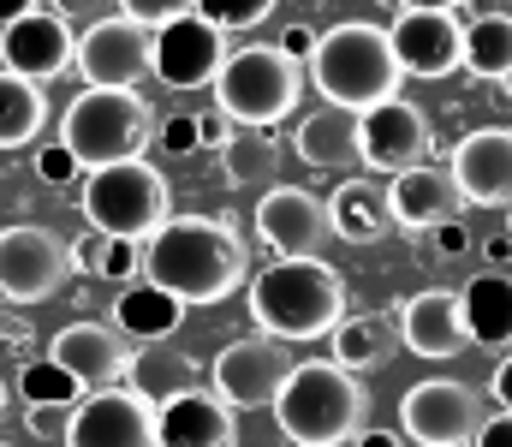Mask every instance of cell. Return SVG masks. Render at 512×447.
I'll return each instance as SVG.
<instances>
[{"label":"cell","instance_id":"9a60e30c","mask_svg":"<svg viewBox=\"0 0 512 447\" xmlns=\"http://www.w3.org/2000/svg\"><path fill=\"white\" fill-rule=\"evenodd\" d=\"M256 239L274 257H316L334 227H328V203L304 185H268L256 203Z\"/></svg>","mask_w":512,"mask_h":447},{"label":"cell","instance_id":"74e56055","mask_svg":"<svg viewBox=\"0 0 512 447\" xmlns=\"http://www.w3.org/2000/svg\"><path fill=\"white\" fill-rule=\"evenodd\" d=\"M72 412H78V406H30V430H36V436H66Z\"/></svg>","mask_w":512,"mask_h":447},{"label":"cell","instance_id":"cb8c5ba5","mask_svg":"<svg viewBox=\"0 0 512 447\" xmlns=\"http://www.w3.org/2000/svg\"><path fill=\"white\" fill-rule=\"evenodd\" d=\"M292 149H298L304 167H328V173L364 161V155H358V114H352V108H334V102L316 108V114H304V120L292 126Z\"/></svg>","mask_w":512,"mask_h":447},{"label":"cell","instance_id":"9c48e42d","mask_svg":"<svg viewBox=\"0 0 512 447\" xmlns=\"http://www.w3.org/2000/svg\"><path fill=\"white\" fill-rule=\"evenodd\" d=\"M483 418L489 400L471 382H447V376H429L399 400V436H411L417 447H471Z\"/></svg>","mask_w":512,"mask_h":447},{"label":"cell","instance_id":"d4e9b609","mask_svg":"<svg viewBox=\"0 0 512 447\" xmlns=\"http://www.w3.org/2000/svg\"><path fill=\"white\" fill-rule=\"evenodd\" d=\"M459 310L471 328V346H512V275L483 269L477 281L459 287Z\"/></svg>","mask_w":512,"mask_h":447},{"label":"cell","instance_id":"5b68a950","mask_svg":"<svg viewBox=\"0 0 512 447\" xmlns=\"http://www.w3.org/2000/svg\"><path fill=\"white\" fill-rule=\"evenodd\" d=\"M215 108L233 120V126H280L292 120L298 96H304V60H292L280 42H251V48H233L227 66L215 72Z\"/></svg>","mask_w":512,"mask_h":447},{"label":"cell","instance_id":"e575fe53","mask_svg":"<svg viewBox=\"0 0 512 447\" xmlns=\"http://www.w3.org/2000/svg\"><path fill=\"white\" fill-rule=\"evenodd\" d=\"M78 173H84V161H78L72 149L60 144V138H54V144H42V149H36V179H42V185H72Z\"/></svg>","mask_w":512,"mask_h":447},{"label":"cell","instance_id":"d590c367","mask_svg":"<svg viewBox=\"0 0 512 447\" xmlns=\"http://www.w3.org/2000/svg\"><path fill=\"white\" fill-rule=\"evenodd\" d=\"M120 12L137 18V24H149V30H161V24H173V18L197 12V0H120Z\"/></svg>","mask_w":512,"mask_h":447},{"label":"cell","instance_id":"ab89813d","mask_svg":"<svg viewBox=\"0 0 512 447\" xmlns=\"http://www.w3.org/2000/svg\"><path fill=\"white\" fill-rule=\"evenodd\" d=\"M429 233H435V251H447V257H465V251H471L465 221H441V227H429Z\"/></svg>","mask_w":512,"mask_h":447},{"label":"cell","instance_id":"c3c4849f","mask_svg":"<svg viewBox=\"0 0 512 447\" xmlns=\"http://www.w3.org/2000/svg\"><path fill=\"white\" fill-rule=\"evenodd\" d=\"M24 12H36V0H0V24H12V18H24Z\"/></svg>","mask_w":512,"mask_h":447},{"label":"cell","instance_id":"52a82bcc","mask_svg":"<svg viewBox=\"0 0 512 447\" xmlns=\"http://www.w3.org/2000/svg\"><path fill=\"white\" fill-rule=\"evenodd\" d=\"M149 138H155V114H149V102L137 90H96V84H84V96H72L66 114H60V144L84 161V173L143 155Z\"/></svg>","mask_w":512,"mask_h":447},{"label":"cell","instance_id":"8fae6325","mask_svg":"<svg viewBox=\"0 0 512 447\" xmlns=\"http://www.w3.org/2000/svg\"><path fill=\"white\" fill-rule=\"evenodd\" d=\"M221 66H227V30L209 24L203 12H185L155 30L149 78H161L167 90H203V84H215Z\"/></svg>","mask_w":512,"mask_h":447},{"label":"cell","instance_id":"e0dca14e","mask_svg":"<svg viewBox=\"0 0 512 447\" xmlns=\"http://www.w3.org/2000/svg\"><path fill=\"white\" fill-rule=\"evenodd\" d=\"M358 155H364V167L393 179V173H405V167H417L429 155V120L411 102L387 96V102L358 114Z\"/></svg>","mask_w":512,"mask_h":447},{"label":"cell","instance_id":"30bf717a","mask_svg":"<svg viewBox=\"0 0 512 447\" xmlns=\"http://www.w3.org/2000/svg\"><path fill=\"white\" fill-rule=\"evenodd\" d=\"M209 376H215V394H221L233 412H262V406L280 400V388H286V376H292L286 340H274V334H245V340L221 346V358H215Z\"/></svg>","mask_w":512,"mask_h":447},{"label":"cell","instance_id":"ee69618b","mask_svg":"<svg viewBox=\"0 0 512 447\" xmlns=\"http://www.w3.org/2000/svg\"><path fill=\"white\" fill-rule=\"evenodd\" d=\"M6 304V298H0ZM0 340H12V346H30V322L18 316V310H0Z\"/></svg>","mask_w":512,"mask_h":447},{"label":"cell","instance_id":"8992f818","mask_svg":"<svg viewBox=\"0 0 512 447\" xmlns=\"http://www.w3.org/2000/svg\"><path fill=\"white\" fill-rule=\"evenodd\" d=\"M78 203H84V221L102 239H149L155 227L173 221V185L143 155L114 161V167H90Z\"/></svg>","mask_w":512,"mask_h":447},{"label":"cell","instance_id":"7dc6e473","mask_svg":"<svg viewBox=\"0 0 512 447\" xmlns=\"http://www.w3.org/2000/svg\"><path fill=\"white\" fill-rule=\"evenodd\" d=\"M90 6H102V0H54L48 12H60V18H78V12H90Z\"/></svg>","mask_w":512,"mask_h":447},{"label":"cell","instance_id":"ba28073f","mask_svg":"<svg viewBox=\"0 0 512 447\" xmlns=\"http://www.w3.org/2000/svg\"><path fill=\"white\" fill-rule=\"evenodd\" d=\"M72 275H78V251L54 227H36V221L0 227V298L6 304H48Z\"/></svg>","mask_w":512,"mask_h":447},{"label":"cell","instance_id":"816d5d0a","mask_svg":"<svg viewBox=\"0 0 512 447\" xmlns=\"http://www.w3.org/2000/svg\"><path fill=\"white\" fill-rule=\"evenodd\" d=\"M501 84H507V96H512V72H507V78H501Z\"/></svg>","mask_w":512,"mask_h":447},{"label":"cell","instance_id":"d6986e66","mask_svg":"<svg viewBox=\"0 0 512 447\" xmlns=\"http://www.w3.org/2000/svg\"><path fill=\"white\" fill-rule=\"evenodd\" d=\"M399 346L429 358V364H447L471 346V328H465V310H459V293L447 287H429V293H411L399 304Z\"/></svg>","mask_w":512,"mask_h":447},{"label":"cell","instance_id":"ac0fdd59","mask_svg":"<svg viewBox=\"0 0 512 447\" xmlns=\"http://www.w3.org/2000/svg\"><path fill=\"white\" fill-rule=\"evenodd\" d=\"M453 185L477 209H512V126H483L453 144Z\"/></svg>","mask_w":512,"mask_h":447},{"label":"cell","instance_id":"7bdbcfd3","mask_svg":"<svg viewBox=\"0 0 512 447\" xmlns=\"http://www.w3.org/2000/svg\"><path fill=\"white\" fill-rule=\"evenodd\" d=\"M489 394H495V406H501V412H512V358H501V364H495Z\"/></svg>","mask_w":512,"mask_h":447},{"label":"cell","instance_id":"484cf974","mask_svg":"<svg viewBox=\"0 0 512 447\" xmlns=\"http://www.w3.org/2000/svg\"><path fill=\"white\" fill-rule=\"evenodd\" d=\"M179 316H185V304L167 293V287H155L149 275L143 281H131L126 293L114 298V328L126 334V340H173L179 334Z\"/></svg>","mask_w":512,"mask_h":447},{"label":"cell","instance_id":"b9f144b4","mask_svg":"<svg viewBox=\"0 0 512 447\" xmlns=\"http://www.w3.org/2000/svg\"><path fill=\"white\" fill-rule=\"evenodd\" d=\"M280 48H286L292 60H304V66H310V54H316V30H304V24H292V30L280 36Z\"/></svg>","mask_w":512,"mask_h":447},{"label":"cell","instance_id":"2e32d148","mask_svg":"<svg viewBox=\"0 0 512 447\" xmlns=\"http://www.w3.org/2000/svg\"><path fill=\"white\" fill-rule=\"evenodd\" d=\"M66 447H161L155 406L126 388H96L78 400V412L66 424Z\"/></svg>","mask_w":512,"mask_h":447},{"label":"cell","instance_id":"f6af8a7d","mask_svg":"<svg viewBox=\"0 0 512 447\" xmlns=\"http://www.w3.org/2000/svg\"><path fill=\"white\" fill-rule=\"evenodd\" d=\"M483 263H489V269H507V263H512V233H501V239H483Z\"/></svg>","mask_w":512,"mask_h":447},{"label":"cell","instance_id":"83f0119b","mask_svg":"<svg viewBox=\"0 0 512 447\" xmlns=\"http://www.w3.org/2000/svg\"><path fill=\"white\" fill-rule=\"evenodd\" d=\"M334 340V364L346 370H382L399 352V316H340Z\"/></svg>","mask_w":512,"mask_h":447},{"label":"cell","instance_id":"3957f363","mask_svg":"<svg viewBox=\"0 0 512 447\" xmlns=\"http://www.w3.org/2000/svg\"><path fill=\"white\" fill-rule=\"evenodd\" d=\"M274 418L286 430V442L298 447H346L370 430V388L358 382V370L334 364V358H304L292 364Z\"/></svg>","mask_w":512,"mask_h":447},{"label":"cell","instance_id":"4dcf8cb0","mask_svg":"<svg viewBox=\"0 0 512 447\" xmlns=\"http://www.w3.org/2000/svg\"><path fill=\"white\" fill-rule=\"evenodd\" d=\"M221 173H227V185H239V191L274 185V173H280V144H274L268 132H256V126H239L233 144L221 149Z\"/></svg>","mask_w":512,"mask_h":447},{"label":"cell","instance_id":"f907efd6","mask_svg":"<svg viewBox=\"0 0 512 447\" xmlns=\"http://www.w3.org/2000/svg\"><path fill=\"white\" fill-rule=\"evenodd\" d=\"M0 412H6V382H0Z\"/></svg>","mask_w":512,"mask_h":447},{"label":"cell","instance_id":"7a4b0ae2","mask_svg":"<svg viewBox=\"0 0 512 447\" xmlns=\"http://www.w3.org/2000/svg\"><path fill=\"white\" fill-rule=\"evenodd\" d=\"M251 322L274 340H328L346 316V281L322 257H274L251 281Z\"/></svg>","mask_w":512,"mask_h":447},{"label":"cell","instance_id":"836d02e7","mask_svg":"<svg viewBox=\"0 0 512 447\" xmlns=\"http://www.w3.org/2000/svg\"><path fill=\"white\" fill-rule=\"evenodd\" d=\"M274 6H280V0H197V12H203L209 24H221V30H256Z\"/></svg>","mask_w":512,"mask_h":447},{"label":"cell","instance_id":"44dd1931","mask_svg":"<svg viewBox=\"0 0 512 447\" xmlns=\"http://www.w3.org/2000/svg\"><path fill=\"white\" fill-rule=\"evenodd\" d=\"M387 209H393V227L429 233V227H441V221H459L465 197H459V185H453L447 167L417 161V167H405V173L387 179Z\"/></svg>","mask_w":512,"mask_h":447},{"label":"cell","instance_id":"681fc988","mask_svg":"<svg viewBox=\"0 0 512 447\" xmlns=\"http://www.w3.org/2000/svg\"><path fill=\"white\" fill-rule=\"evenodd\" d=\"M393 6H429V12H459L465 0H393Z\"/></svg>","mask_w":512,"mask_h":447},{"label":"cell","instance_id":"4316f807","mask_svg":"<svg viewBox=\"0 0 512 447\" xmlns=\"http://www.w3.org/2000/svg\"><path fill=\"white\" fill-rule=\"evenodd\" d=\"M131 394H143L149 406H167L173 394L197 388V364L173 346V340H149L143 352H131Z\"/></svg>","mask_w":512,"mask_h":447},{"label":"cell","instance_id":"603a6c76","mask_svg":"<svg viewBox=\"0 0 512 447\" xmlns=\"http://www.w3.org/2000/svg\"><path fill=\"white\" fill-rule=\"evenodd\" d=\"M328 227H334V239H346V245H382L387 233H393L387 185L364 179V173L340 179L334 197H328Z\"/></svg>","mask_w":512,"mask_h":447},{"label":"cell","instance_id":"5bb4252c","mask_svg":"<svg viewBox=\"0 0 512 447\" xmlns=\"http://www.w3.org/2000/svg\"><path fill=\"white\" fill-rule=\"evenodd\" d=\"M0 66L30 78V84H48L60 78L66 66H78V36H72V18L60 12H24L12 24H0Z\"/></svg>","mask_w":512,"mask_h":447},{"label":"cell","instance_id":"1f68e13d","mask_svg":"<svg viewBox=\"0 0 512 447\" xmlns=\"http://www.w3.org/2000/svg\"><path fill=\"white\" fill-rule=\"evenodd\" d=\"M18 394L30 400V406H78L90 388L66 370V364H54V358H36V364H24L18 370Z\"/></svg>","mask_w":512,"mask_h":447},{"label":"cell","instance_id":"8d00e7d4","mask_svg":"<svg viewBox=\"0 0 512 447\" xmlns=\"http://www.w3.org/2000/svg\"><path fill=\"white\" fill-rule=\"evenodd\" d=\"M161 149H167V155H191V149H203L197 114H167V120H161Z\"/></svg>","mask_w":512,"mask_h":447},{"label":"cell","instance_id":"ffe728a7","mask_svg":"<svg viewBox=\"0 0 512 447\" xmlns=\"http://www.w3.org/2000/svg\"><path fill=\"white\" fill-rule=\"evenodd\" d=\"M54 364H66L90 394L96 388H114L120 376L131 370V340L114 328V322H66L60 334H54V352H48Z\"/></svg>","mask_w":512,"mask_h":447},{"label":"cell","instance_id":"277c9868","mask_svg":"<svg viewBox=\"0 0 512 447\" xmlns=\"http://www.w3.org/2000/svg\"><path fill=\"white\" fill-rule=\"evenodd\" d=\"M399 54H393V36L382 24H334L316 36V54H310V84L334 102V108H376L387 96H399Z\"/></svg>","mask_w":512,"mask_h":447},{"label":"cell","instance_id":"6da1fadb","mask_svg":"<svg viewBox=\"0 0 512 447\" xmlns=\"http://www.w3.org/2000/svg\"><path fill=\"white\" fill-rule=\"evenodd\" d=\"M245 239L227 221L209 215H173L167 227H155L143 239V275L155 287L179 298V304H221L245 287Z\"/></svg>","mask_w":512,"mask_h":447},{"label":"cell","instance_id":"bcb514c9","mask_svg":"<svg viewBox=\"0 0 512 447\" xmlns=\"http://www.w3.org/2000/svg\"><path fill=\"white\" fill-rule=\"evenodd\" d=\"M352 447H399V436H393V430H364Z\"/></svg>","mask_w":512,"mask_h":447},{"label":"cell","instance_id":"7402d4cb","mask_svg":"<svg viewBox=\"0 0 512 447\" xmlns=\"http://www.w3.org/2000/svg\"><path fill=\"white\" fill-rule=\"evenodd\" d=\"M155 436H161V447H233L239 424L221 394L185 388L167 406H155Z\"/></svg>","mask_w":512,"mask_h":447},{"label":"cell","instance_id":"f546056e","mask_svg":"<svg viewBox=\"0 0 512 447\" xmlns=\"http://www.w3.org/2000/svg\"><path fill=\"white\" fill-rule=\"evenodd\" d=\"M465 72L501 84L512 72V12H483L465 24Z\"/></svg>","mask_w":512,"mask_h":447},{"label":"cell","instance_id":"7c38bea8","mask_svg":"<svg viewBox=\"0 0 512 447\" xmlns=\"http://www.w3.org/2000/svg\"><path fill=\"white\" fill-rule=\"evenodd\" d=\"M149 54H155V30L137 18H96L78 36V72L96 90H137L149 78Z\"/></svg>","mask_w":512,"mask_h":447},{"label":"cell","instance_id":"60d3db41","mask_svg":"<svg viewBox=\"0 0 512 447\" xmlns=\"http://www.w3.org/2000/svg\"><path fill=\"white\" fill-rule=\"evenodd\" d=\"M471 447H512V412L483 418V430H477V442H471Z\"/></svg>","mask_w":512,"mask_h":447},{"label":"cell","instance_id":"f1b7e54d","mask_svg":"<svg viewBox=\"0 0 512 447\" xmlns=\"http://www.w3.org/2000/svg\"><path fill=\"white\" fill-rule=\"evenodd\" d=\"M42 126H48V96H42V84H30V78H18V72L0 66V149L36 144Z\"/></svg>","mask_w":512,"mask_h":447},{"label":"cell","instance_id":"4fadbf2b","mask_svg":"<svg viewBox=\"0 0 512 447\" xmlns=\"http://www.w3.org/2000/svg\"><path fill=\"white\" fill-rule=\"evenodd\" d=\"M387 36H393V54H399L405 78H453V72H465V24L453 12L399 6Z\"/></svg>","mask_w":512,"mask_h":447},{"label":"cell","instance_id":"f35d334b","mask_svg":"<svg viewBox=\"0 0 512 447\" xmlns=\"http://www.w3.org/2000/svg\"><path fill=\"white\" fill-rule=\"evenodd\" d=\"M197 132H203V144H209V149H227L239 126H233V120H227V114L215 108V114H197Z\"/></svg>","mask_w":512,"mask_h":447},{"label":"cell","instance_id":"d6a6232c","mask_svg":"<svg viewBox=\"0 0 512 447\" xmlns=\"http://www.w3.org/2000/svg\"><path fill=\"white\" fill-rule=\"evenodd\" d=\"M78 251V245H72ZM96 269L102 281H114V287H131L137 275H143V239H102L96 233V251H78V269Z\"/></svg>","mask_w":512,"mask_h":447},{"label":"cell","instance_id":"f5cc1de1","mask_svg":"<svg viewBox=\"0 0 512 447\" xmlns=\"http://www.w3.org/2000/svg\"><path fill=\"white\" fill-rule=\"evenodd\" d=\"M0 447H6V442H0Z\"/></svg>","mask_w":512,"mask_h":447}]
</instances>
